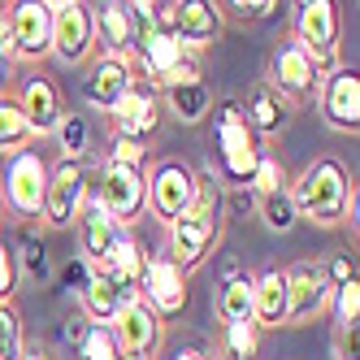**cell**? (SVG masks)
<instances>
[{"mask_svg":"<svg viewBox=\"0 0 360 360\" xmlns=\"http://www.w3.org/2000/svg\"><path fill=\"white\" fill-rule=\"evenodd\" d=\"M221 230H226V191L213 165H204L195 169V195L187 204V213L165 226V256L183 274H191L213 256V248L221 243Z\"/></svg>","mask_w":360,"mask_h":360,"instance_id":"obj_1","label":"cell"},{"mask_svg":"<svg viewBox=\"0 0 360 360\" xmlns=\"http://www.w3.org/2000/svg\"><path fill=\"white\" fill-rule=\"evenodd\" d=\"M100 274H109L113 282H122L126 291H135L139 295V274H143V248L135 239V226H122L117 230V239L105 256V265H100Z\"/></svg>","mask_w":360,"mask_h":360,"instance_id":"obj_26","label":"cell"},{"mask_svg":"<svg viewBox=\"0 0 360 360\" xmlns=\"http://www.w3.org/2000/svg\"><path fill=\"white\" fill-rule=\"evenodd\" d=\"M91 35L96 57H131L135 53V22L126 5H100L91 9Z\"/></svg>","mask_w":360,"mask_h":360,"instance_id":"obj_21","label":"cell"},{"mask_svg":"<svg viewBox=\"0 0 360 360\" xmlns=\"http://www.w3.org/2000/svg\"><path fill=\"white\" fill-rule=\"evenodd\" d=\"M191 195H195V169L187 161L161 157L157 165H148V204H143V209L157 217L161 226L183 217Z\"/></svg>","mask_w":360,"mask_h":360,"instance_id":"obj_9","label":"cell"},{"mask_svg":"<svg viewBox=\"0 0 360 360\" xmlns=\"http://www.w3.org/2000/svg\"><path fill=\"white\" fill-rule=\"evenodd\" d=\"M53 139L61 148V161H79L83 165V157L91 152V122H87V113L65 109L61 122H57V131H53Z\"/></svg>","mask_w":360,"mask_h":360,"instance_id":"obj_28","label":"cell"},{"mask_svg":"<svg viewBox=\"0 0 360 360\" xmlns=\"http://www.w3.org/2000/svg\"><path fill=\"white\" fill-rule=\"evenodd\" d=\"M256 347H261L256 321L221 326V334H217V360H256Z\"/></svg>","mask_w":360,"mask_h":360,"instance_id":"obj_29","label":"cell"},{"mask_svg":"<svg viewBox=\"0 0 360 360\" xmlns=\"http://www.w3.org/2000/svg\"><path fill=\"white\" fill-rule=\"evenodd\" d=\"M18 360H53V356H48V347H44V343H27Z\"/></svg>","mask_w":360,"mask_h":360,"instance_id":"obj_43","label":"cell"},{"mask_svg":"<svg viewBox=\"0 0 360 360\" xmlns=\"http://www.w3.org/2000/svg\"><path fill=\"white\" fill-rule=\"evenodd\" d=\"M265 87H274L287 105H304V100H317V87H321V70L313 65V57L287 35L274 44L269 53V65H265Z\"/></svg>","mask_w":360,"mask_h":360,"instance_id":"obj_7","label":"cell"},{"mask_svg":"<svg viewBox=\"0 0 360 360\" xmlns=\"http://www.w3.org/2000/svg\"><path fill=\"white\" fill-rule=\"evenodd\" d=\"M135 61L131 57H96L87 61V74H83V100L91 109L100 113H109L117 100L135 87Z\"/></svg>","mask_w":360,"mask_h":360,"instance_id":"obj_17","label":"cell"},{"mask_svg":"<svg viewBox=\"0 0 360 360\" xmlns=\"http://www.w3.org/2000/svg\"><path fill=\"white\" fill-rule=\"evenodd\" d=\"M126 360H152V356H126Z\"/></svg>","mask_w":360,"mask_h":360,"instance_id":"obj_45","label":"cell"},{"mask_svg":"<svg viewBox=\"0 0 360 360\" xmlns=\"http://www.w3.org/2000/svg\"><path fill=\"white\" fill-rule=\"evenodd\" d=\"M18 252L5 243V239H0V304H5V300H13V291H18Z\"/></svg>","mask_w":360,"mask_h":360,"instance_id":"obj_37","label":"cell"},{"mask_svg":"<svg viewBox=\"0 0 360 360\" xmlns=\"http://www.w3.org/2000/svg\"><path fill=\"white\" fill-rule=\"evenodd\" d=\"M252 278L248 269H235L226 274V282L217 287V300H213V313L221 326H235V321H252Z\"/></svg>","mask_w":360,"mask_h":360,"instance_id":"obj_27","label":"cell"},{"mask_svg":"<svg viewBox=\"0 0 360 360\" xmlns=\"http://www.w3.org/2000/svg\"><path fill=\"white\" fill-rule=\"evenodd\" d=\"M74 230H79V248H83V261L91 265V269H100L105 265V256H109V248H113V239H117V221L105 213V204H100L96 195H87V204H83V213H79V221H74Z\"/></svg>","mask_w":360,"mask_h":360,"instance_id":"obj_22","label":"cell"},{"mask_svg":"<svg viewBox=\"0 0 360 360\" xmlns=\"http://www.w3.org/2000/svg\"><path fill=\"white\" fill-rule=\"evenodd\" d=\"M161 91L135 79V87L126 91L117 105L109 109V126H113V139H126V143H148L152 135H157V126H161Z\"/></svg>","mask_w":360,"mask_h":360,"instance_id":"obj_12","label":"cell"},{"mask_svg":"<svg viewBox=\"0 0 360 360\" xmlns=\"http://www.w3.org/2000/svg\"><path fill=\"white\" fill-rule=\"evenodd\" d=\"M109 330H113L122 356H152V352L161 347V339H165V321L152 313L139 295L109 321Z\"/></svg>","mask_w":360,"mask_h":360,"instance_id":"obj_19","label":"cell"},{"mask_svg":"<svg viewBox=\"0 0 360 360\" xmlns=\"http://www.w3.org/2000/svg\"><path fill=\"white\" fill-rule=\"evenodd\" d=\"M18 109H22V117H27V126H31V135L39 139V135H53L57 131V122H61V113H65V105H61V87L48 79V74H39V70H31L27 79L18 83Z\"/></svg>","mask_w":360,"mask_h":360,"instance_id":"obj_18","label":"cell"},{"mask_svg":"<svg viewBox=\"0 0 360 360\" xmlns=\"http://www.w3.org/2000/svg\"><path fill=\"white\" fill-rule=\"evenodd\" d=\"M91 195L105 204V213L117 226H135L143 217V204H148V165L105 161L100 165V183L91 187Z\"/></svg>","mask_w":360,"mask_h":360,"instance_id":"obj_6","label":"cell"},{"mask_svg":"<svg viewBox=\"0 0 360 360\" xmlns=\"http://www.w3.org/2000/svg\"><path fill=\"white\" fill-rule=\"evenodd\" d=\"M105 161H122V165H148V148H139V143H126V139H113Z\"/></svg>","mask_w":360,"mask_h":360,"instance_id":"obj_38","label":"cell"},{"mask_svg":"<svg viewBox=\"0 0 360 360\" xmlns=\"http://www.w3.org/2000/svg\"><path fill=\"white\" fill-rule=\"evenodd\" d=\"M330 278H326V265L317 261H300L287 269V326H304V321H317L321 313H330Z\"/></svg>","mask_w":360,"mask_h":360,"instance_id":"obj_15","label":"cell"},{"mask_svg":"<svg viewBox=\"0 0 360 360\" xmlns=\"http://www.w3.org/2000/svg\"><path fill=\"white\" fill-rule=\"evenodd\" d=\"M221 18H235V22H269L282 5L278 0H230V5H217Z\"/></svg>","mask_w":360,"mask_h":360,"instance_id":"obj_35","label":"cell"},{"mask_svg":"<svg viewBox=\"0 0 360 360\" xmlns=\"http://www.w3.org/2000/svg\"><path fill=\"white\" fill-rule=\"evenodd\" d=\"M0 209H5V204H0Z\"/></svg>","mask_w":360,"mask_h":360,"instance_id":"obj_46","label":"cell"},{"mask_svg":"<svg viewBox=\"0 0 360 360\" xmlns=\"http://www.w3.org/2000/svg\"><path fill=\"white\" fill-rule=\"evenodd\" d=\"M256 209H261V221L274 230V235H287V230H295V204H291V187H282L274 195H261L256 200Z\"/></svg>","mask_w":360,"mask_h":360,"instance_id":"obj_31","label":"cell"},{"mask_svg":"<svg viewBox=\"0 0 360 360\" xmlns=\"http://www.w3.org/2000/svg\"><path fill=\"white\" fill-rule=\"evenodd\" d=\"M27 269L35 278H48V256H44V248H27Z\"/></svg>","mask_w":360,"mask_h":360,"instance_id":"obj_42","label":"cell"},{"mask_svg":"<svg viewBox=\"0 0 360 360\" xmlns=\"http://www.w3.org/2000/svg\"><path fill=\"white\" fill-rule=\"evenodd\" d=\"M53 57L61 65H87L96 53V35H91V5L83 0H53Z\"/></svg>","mask_w":360,"mask_h":360,"instance_id":"obj_10","label":"cell"},{"mask_svg":"<svg viewBox=\"0 0 360 360\" xmlns=\"http://www.w3.org/2000/svg\"><path fill=\"white\" fill-rule=\"evenodd\" d=\"M13 79H18V74H13V57L5 53V57H0V100L13 91Z\"/></svg>","mask_w":360,"mask_h":360,"instance_id":"obj_41","label":"cell"},{"mask_svg":"<svg viewBox=\"0 0 360 360\" xmlns=\"http://www.w3.org/2000/svg\"><path fill=\"white\" fill-rule=\"evenodd\" d=\"M226 27L221 9L213 0H178L174 5V39L187 48V53H200V48H209Z\"/></svg>","mask_w":360,"mask_h":360,"instance_id":"obj_20","label":"cell"},{"mask_svg":"<svg viewBox=\"0 0 360 360\" xmlns=\"http://www.w3.org/2000/svg\"><path fill=\"white\" fill-rule=\"evenodd\" d=\"M339 5H330V0H304L295 5V22H291V39L304 48L313 65L321 70V79L330 70H339Z\"/></svg>","mask_w":360,"mask_h":360,"instance_id":"obj_5","label":"cell"},{"mask_svg":"<svg viewBox=\"0 0 360 360\" xmlns=\"http://www.w3.org/2000/svg\"><path fill=\"white\" fill-rule=\"evenodd\" d=\"M22 347H27V326H22L18 304L5 300L0 304V360H18Z\"/></svg>","mask_w":360,"mask_h":360,"instance_id":"obj_32","label":"cell"},{"mask_svg":"<svg viewBox=\"0 0 360 360\" xmlns=\"http://www.w3.org/2000/svg\"><path fill=\"white\" fill-rule=\"evenodd\" d=\"M131 300H135V291H126L122 282H113L109 274L91 269V274H87V287L79 291V313H83L91 326H109Z\"/></svg>","mask_w":360,"mask_h":360,"instance_id":"obj_23","label":"cell"},{"mask_svg":"<svg viewBox=\"0 0 360 360\" xmlns=\"http://www.w3.org/2000/svg\"><path fill=\"white\" fill-rule=\"evenodd\" d=\"M44 191H48V161L39 157V148L13 152L5 161V178H0V204L18 221H39Z\"/></svg>","mask_w":360,"mask_h":360,"instance_id":"obj_4","label":"cell"},{"mask_svg":"<svg viewBox=\"0 0 360 360\" xmlns=\"http://www.w3.org/2000/svg\"><path fill=\"white\" fill-rule=\"evenodd\" d=\"M243 113H248V126H252L256 139H274V135H282V131L291 126V105H287V100H282L274 87H265V83L252 87Z\"/></svg>","mask_w":360,"mask_h":360,"instance_id":"obj_25","label":"cell"},{"mask_svg":"<svg viewBox=\"0 0 360 360\" xmlns=\"http://www.w3.org/2000/svg\"><path fill=\"white\" fill-rule=\"evenodd\" d=\"M87 195H91V174H87V165H79V161L48 165V191H44V213H39V221L48 230H70L74 221H79Z\"/></svg>","mask_w":360,"mask_h":360,"instance_id":"obj_8","label":"cell"},{"mask_svg":"<svg viewBox=\"0 0 360 360\" xmlns=\"http://www.w3.org/2000/svg\"><path fill=\"white\" fill-rule=\"evenodd\" d=\"M330 308H334V326H356V317H360V282L334 287Z\"/></svg>","mask_w":360,"mask_h":360,"instance_id":"obj_36","label":"cell"},{"mask_svg":"<svg viewBox=\"0 0 360 360\" xmlns=\"http://www.w3.org/2000/svg\"><path fill=\"white\" fill-rule=\"evenodd\" d=\"M317 100H321V117L343 135H356L360 131V74L339 65L330 70L321 87H317Z\"/></svg>","mask_w":360,"mask_h":360,"instance_id":"obj_16","label":"cell"},{"mask_svg":"<svg viewBox=\"0 0 360 360\" xmlns=\"http://www.w3.org/2000/svg\"><path fill=\"white\" fill-rule=\"evenodd\" d=\"M139 300L157 313L161 321L165 317H178L187 308V274L178 269L165 252H152L143 256V274H139Z\"/></svg>","mask_w":360,"mask_h":360,"instance_id":"obj_13","label":"cell"},{"mask_svg":"<svg viewBox=\"0 0 360 360\" xmlns=\"http://www.w3.org/2000/svg\"><path fill=\"white\" fill-rule=\"evenodd\" d=\"M161 113H174L183 126H200L213 113V91L200 74V57H187L174 79L161 87Z\"/></svg>","mask_w":360,"mask_h":360,"instance_id":"obj_14","label":"cell"},{"mask_svg":"<svg viewBox=\"0 0 360 360\" xmlns=\"http://www.w3.org/2000/svg\"><path fill=\"white\" fill-rule=\"evenodd\" d=\"M334 356H339V360H360L356 326H334Z\"/></svg>","mask_w":360,"mask_h":360,"instance_id":"obj_39","label":"cell"},{"mask_svg":"<svg viewBox=\"0 0 360 360\" xmlns=\"http://www.w3.org/2000/svg\"><path fill=\"white\" fill-rule=\"evenodd\" d=\"M295 217L313 226H343L347 213H356V187L339 157H317L295 183H291Z\"/></svg>","mask_w":360,"mask_h":360,"instance_id":"obj_2","label":"cell"},{"mask_svg":"<svg viewBox=\"0 0 360 360\" xmlns=\"http://www.w3.org/2000/svg\"><path fill=\"white\" fill-rule=\"evenodd\" d=\"M31 139H35V135H31L27 117H22L18 100L5 96V100H0V157H13V152H22Z\"/></svg>","mask_w":360,"mask_h":360,"instance_id":"obj_30","label":"cell"},{"mask_svg":"<svg viewBox=\"0 0 360 360\" xmlns=\"http://www.w3.org/2000/svg\"><path fill=\"white\" fill-rule=\"evenodd\" d=\"M213 148H217V183L221 187H248L256 161L265 157L261 139L252 135L243 100H221L213 109Z\"/></svg>","mask_w":360,"mask_h":360,"instance_id":"obj_3","label":"cell"},{"mask_svg":"<svg viewBox=\"0 0 360 360\" xmlns=\"http://www.w3.org/2000/svg\"><path fill=\"white\" fill-rule=\"evenodd\" d=\"M287 269H265L252 278V321L256 330H278L287 326Z\"/></svg>","mask_w":360,"mask_h":360,"instance_id":"obj_24","label":"cell"},{"mask_svg":"<svg viewBox=\"0 0 360 360\" xmlns=\"http://www.w3.org/2000/svg\"><path fill=\"white\" fill-rule=\"evenodd\" d=\"M79 356L83 360H126L109 326H87V334L79 339Z\"/></svg>","mask_w":360,"mask_h":360,"instance_id":"obj_33","label":"cell"},{"mask_svg":"<svg viewBox=\"0 0 360 360\" xmlns=\"http://www.w3.org/2000/svg\"><path fill=\"white\" fill-rule=\"evenodd\" d=\"M326 278H330V287H343V282H356V261H352V256H334V261L326 265Z\"/></svg>","mask_w":360,"mask_h":360,"instance_id":"obj_40","label":"cell"},{"mask_svg":"<svg viewBox=\"0 0 360 360\" xmlns=\"http://www.w3.org/2000/svg\"><path fill=\"white\" fill-rule=\"evenodd\" d=\"M169 360H209V356H204L200 347H178V352H174Z\"/></svg>","mask_w":360,"mask_h":360,"instance_id":"obj_44","label":"cell"},{"mask_svg":"<svg viewBox=\"0 0 360 360\" xmlns=\"http://www.w3.org/2000/svg\"><path fill=\"white\" fill-rule=\"evenodd\" d=\"M9 57L27 65L53 57V13H48L44 0L9 5Z\"/></svg>","mask_w":360,"mask_h":360,"instance_id":"obj_11","label":"cell"},{"mask_svg":"<svg viewBox=\"0 0 360 360\" xmlns=\"http://www.w3.org/2000/svg\"><path fill=\"white\" fill-rule=\"evenodd\" d=\"M252 195L261 200V195H274V191H282V187H291V178H287V169H282V161H274L269 152L261 161H256V169H252Z\"/></svg>","mask_w":360,"mask_h":360,"instance_id":"obj_34","label":"cell"}]
</instances>
